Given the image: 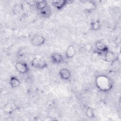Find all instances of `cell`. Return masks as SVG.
Masks as SVG:
<instances>
[{
	"mask_svg": "<svg viewBox=\"0 0 121 121\" xmlns=\"http://www.w3.org/2000/svg\"><path fill=\"white\" fill-rule=\"evenodd\" d=\"M26 3L29 5V6H33L34 5H35V1H34V0H26L25 1Z\"/></svg>",
	"mask_w": 121,
	"mask_h": 121,
	"instance_id": "obj_19",
	"label": "cell"
},
{
	"mask_svg": "<svg viewBox=\"0 0 121 121\" xmlns=\"http://www.w3.org/2000/svg\"><path fill=\"white\" fill-rule=\"evenodd\" d=\"M95 83L98 90L102 92H108L113 87L112 79L105 74H100L95 77Z\"/></svg>",
	"mask_w": 121,
	"mask_h": 121,
	"instance_id": "obj_1",
	"label": "cell"
},
{
	"mask_svg": "<svg viewBox=\"0 0 121 121\" xmlns=\"http://www.w3.org/2000/svg\"><path fill=\"white\" fill-rule=\"evenodd\" d=\"M90 28L92 31H97L101 28V24L98 19L93 20L90 23Z\"/></svg>",
	"mask_w": 121,
	"mask_h": 121,
	"instance_id": "obj_13",
	"label": "cell"
},
{
	"mask_svg": "<svg viewBox=\"0 0 121 121\" xmlns=\"http://www.w3.org/2000/svg\"><path fill=\"white\" fill-rule=\"evenodd\" d=\"M84 10L86 13H92L94 11L96 8V4L93 0L85 1L83 2Z\"/></svg>",
	"mask_w": 121,
	"mask_h": 121,
	"instance_id": "obj_6",
	"label": "cell"
},
{
	"mask_svg": "<svg viewBox=\"0 0 121 121\" xmlns=\"http://www.w3.org/2000/svg\"><path fill=\"white\" fill-rule=\"evenodd\" d=\"M71 1L67 0H56L52 1V5L58 10H61L63 9L69 2Z\"/></svg>",
	"mask_w": 121,
	"mask_h": 121,
	"instance_id": "obj_7",
	"label": "cell"
},
{
	"mask_svg": "<svg viewBox=\"0 0 121 121\" xmlns=\"http://www.w3.org/2000/svg\"><path fill=\"white\" fill-rule=\"evenodd\" d=\"M50 58L52 62L56 64H60L62 63L64 60L63 55L58 52L52 53L51 55Z\"/></svg>",
	"mask_w": 121,
	"mask_h": 121,
	"instance_id": "obj_8",
	"label": "cell"
},
{
	"mask_svg": "<svg viewBox=\"0 0 121 121\" xmlns=\"http://www.w3.org/2000/svg\"><path fill=\"white\" fill-rule=\"evenodd\" d=\"M40 15H41L43 17H49L52 12V9L51 8L50 6H48L46 8H45L43 10L39 11Z\"/></svg>",
	"mask_w": 121,
	"mask_h": 121,
	"instance_id": "obj_16",
	"label": "cell"
},
{
	"mask_svg": "<svg viewBox=\"0 0 121 121\" xmlns=\"http://www.w3.org/2000/svg\"><path fill=\"white\" fill-rule=\"evenodd\" d=\"M35 6L36 9L39 11H40L46 8L48 6V4L47 1L44 0H36Z\"/></svg>",
	"mask_w": 121,
	"mask_h": 121,
	"instance_id": "obj_14",
	"label": "cell"
},
{
	"mask_svg": "<svg viewBox=\"0 0 121 121\" xmlns=\"http://www.w3.org/2000/svg\"><path fill=\"white\" fill-rule=\"evenodd\" d=\"M24 10V5L21 3H17L12 8V12L14 15H18Z\"/></svg>",
	"mask_w": 121,
	"mask_h": 121,
	"instance_id": "obj_12",
	"label": "cell"
},
{
	"mask_svg": "<svg viewBox=\"0 0 121 121\" xmlns=\"http://www.w3.org/2000/svg\"><path fill=\"white\" fill-rule=\"evenodd\" d=\"M16 70L22 74H26L29 71V67L27 64L25 62L17 61L15 65Z\"/></svg>",
	"mask_w": 121,
	"mask_h": 121,
	"instance_id": "obj_5",
	"label": "cell"
},
{
	"mask_svg": "<svg viewBox=\"0 0 121 121\" xmlns=\"http://www.w3.org/2000/svg\"><path fill=\"white\" fill-rule=\"evenodd\" d=\"M104 60L108 62H112V60H113L114 59L117 58L115 57L113 52H111L109 51L104 54Z\"/></svg>",
	"mask_w": 121,
	"mask_h": 121,
	"instance_id": "obj_17",
	"label": "cell"
},
{
	"mask_svg": "<svg viewBox=\"0 0 121 121\" xmlns=\"http://www.w3.org/2000/svg\"><path fill=\"white\" fill-rule=\"evenodd\" d=\"M86 116L89 118H93L95 117V115L93 110L90 107H88L86 111Z\"/></svg>",
	"mask_w": 121,
	"mask_h": 121,
	"instance_id": "obj_18",
	"label": "cell"
},
{
	"mask_svg": "<svg viewBox=\"0 0 121 121\" xmlns=\"http://www.w3.org/2000/svg\"><path fill=\"white\" fill-rule=\"evenodd\" d=\"M31 66L35 68L38 69H44L48 67V63L46 60L40 57L34 58L30 62Z\"/></svg>",
	"mask_w": 121,
	"mask_h": 121,
	"instance_id": "obj_2",
	"label": "cell"
},
{
	"mask_svg": "<svg viewBox=\"0 0 121 121\" xmlns=\"http://www.w3.org/2000/svg\"><path fill=\"white\" fill-rule=\"evenodd\" d=\"M65 56L67 59H70L74 57L76 54V50L72 44H69L65 51Z\"/></svg>",
	"mask_w": 121,
	"mask_h": 121,
	"instance_id": "obj_11",
	"label": "cell"
},
{
	"mask_svg": "<svg viewBox=\"0 0 121 121\" xmlns=\"http://www.w3.org/2000/svg\"><path fill=\"white\" fill-rule=\"evenodd\" d=\"M17 109L18 107L14 103L9 102L3 106V111L6 114H11Z\"/></svg>",
	"mask_w": 121,
	"mask_h": 121,
	"instance_id": "obj_9",
	"label": "cell"
},
{
	"mask_svg": "<svg viewBox=\"0 0 121 121\" xmlns=\"http://www.w3.org/2000/svg\"><path fill=\"white\" fill-rule=\"evenodd\" d=\"M9 83L11 88H15L19 86L20 84V81L17 77L12 76L10 78Z\"/></svg>",
	"mask_w": 121,
	"mask_h": 121,
	"instance_id": "obj_15",
	"label": "cell"
},
{
	"mask_svg": "<svg viewBox=\"0 0 121 121\" xmlns=\"http://www.w3.org/2000/svg\"><path fill=\"white\" fill-rule=\"evenodd\" d=\"M95 52H97L100 55H104L108 51L109 48L107 45L102 41H97L95 43Z\"/></svg>",
	"mask_w": 121,
	"mask_h": 121,
	"instance_id": "obj_4",
	"label": "cell"
},
{
	"mask_svg": "<svg viewBox=\"0 0 121 121\" xmlns=\"http://www.w3.org/2000/svg\"><path fill=\"white\" fill-rule=\"evenodd\" d=\"M59 75L62 80H68L71 78V72L68 69L62 68L59 71Z\"/></svg>",
	"mask_w": 121,
	"mask_h": 121,
	"instance_id": "obj_10",
	"label": "cell"
},
{
	"mask_svg": "<svg viewBox=\"0 0 121 121\" xmlns=\"http://www.w3.org/2000/svg\"><path fill=\"white\" fill-rule=\"evenodd\" d=\"M45 38L40 35H35L33 36L30 40L31 44L35 47H40L45 44Z\"/></svg>",
	"mask_w": 121,
	"mask_h": 121,
	"instance_id": "obj_3",
	"label": "cell"
}]
</instances>
